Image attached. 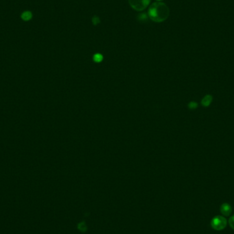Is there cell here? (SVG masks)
<instances>
[{"label":"cell","instance_id":"cell-1","mask_svg":"<svg viewBox=\"0 0 234 234\" xmlns=\"http://www.w3.org/2000/svg\"><path fill=\"white\" fill-rule=\"evenodd\" d=\"M148 14L153 21L162 22L169 17V9L164 3L155 2L149 8Z\"/></svg>","mask_w":234,"mask_h":234},{"label":"cell","instance_id":"cell-2","mask_svg":"<svg viewBox=\"0 0 234 234\" xmlns=\"http://www.w3.org/2000/svg\"><path fill=\"white\" fill-rule=\"evenodd\" d=\"M211 227L216 231L223 230L227 225L226 218L222 216H216L214 217L211 220Z\"/></svg>","mask_w":234,"mask_h":234},{"label":"cell","instance_id":"cell-3","mask_svg":"<svg viewBox=\"0 0 234 234\" xmlns=\"http://www.w3.org/2000/svg\"><path fill=\"white\" fill-rule=\"evenodd\" d=\"M151 0H129V3L132 8L137 11L143 10L147 7Z\"/></svg>","mask_w":234,"mask_h":234},{"label":"cell","instance_id":"cell-4","mask_svg":"<svg viewBox=\"0 0 234 234\" xmlns=\"http://www.w3.org/2000/svg\"><path fill=\"white\" fill-rule=\"evenodd\" d=\"M220 212L224 216H229L232 212V208L229 203H224L220 206Z\"/></svg>","mask_w":234,"mask_h":234},{"label":"cell","instance_id":"cell-5","mask_svg":"<svg viewBox=\"0 0 234 234\" xmlns=\"http://www.w3.org/2000/svg\"><path fill=\"white\" fill-rule=\"evenodd\" d=\"M212 99V96L210 95V94H208L205 97H204V98L202 99V101H201V104L204 107H208L210 105V103H211Z\"/></svg>","mask_w":234,"mask_h":234},{"label":"cell","instance_id":"cell-6","mask_svg":"<svg viewBox=\"0 0 234 234\" xmlns=\"http://www.w3.org/2000/svg\"><path fill=\"white\" fill-rule=\"evenodd\" d=\"M32 18V13L30 11H25L21 14V19L25 21H28Z\"/></svg>","mask_w":234,"mask_h":234},{"label":"cell","instance_id":"cell-7","mask_svg":"<svg viewBox=\"0 0 234 234\" xmlns=\"http://www.w3.org/2000/svg\"><path fill=\"white\" fill-rule=\"evenodd\" d=\"M93 59L96 62H100L103 60V56L100 53H96L93 57Z\"/></svg>","mask_w":234,"mask_h":234},{"label":"cell","instance_id":"cell-8","mask_svg":"<svg viewBox=\"0 0 234 234\" xmlns=\"http://www.w3.org/2000/svg\"><path fill=\"white\" fill-rule=\"evenodd\" d=\"M229 226L231 227V228L234 230V215L232 216H231L230 218H229Z\"/></svg>","mask_w":234,"mask_h":234},{"label":"cell","instance_id":"cell-9","mask_svg":"<svg viewBox=\"0 0 234 234\" xmlns=\"http://www.w3.org/2000/svg\"><path fill=\"white\" fill-rule=\"evenodd\" d=\"M138 19L141 21H146L147 19V16L146 14H141L140 15H139Z\"/></svg>","mask_w":234,"mask_h":234},{"label":"cell","instance_id":"cell-10","mask_svg":"<svg viewBox=\"0 0 234 234\" xmlns=\"http://www.w3.org/2000/svg\"><path fill=\"white\" fill-rule=\"evenodd\" d=\"M92 23H93L94 25H97L98 23H100V20L99 19V17H97V16H94V17L92 18Z\"/></svg>","mask_w":234,"mask_h":234},{"label":"cell","instance_id":"cell-11","mask_svg":"<svg viewBox=\"0 0 234 234\" xmlns=\"http://www.w3.org/2000/svg\"><path fill=\"white\" fill-rule=\"evenodd\" d=\"M197 103H195V102H190L189 104H188V107H189V108L190 109H195L197 108Z\"/></svg>","mask_w":234,"mask_h":234},{"label":"cell","instance_id":"cell-12","mask_svg":"<svg viewBox=\"0 0 234 234\" xmlns=\"http://www.w3.org/2000/svg\"><path fill=\"white\" fill-rule=\"evenodd\" d=\"M158 1H161V0H158Z\"/></svg>","mask_w":234,"mask_h":234}]
</instances>
